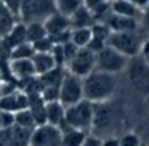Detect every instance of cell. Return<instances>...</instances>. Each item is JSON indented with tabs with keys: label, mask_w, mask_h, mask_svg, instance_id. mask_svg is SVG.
Returning <instances> with one entry per match:
<instances>
[{
	"label": "cell",
	"mask_w": 149,
	"mask_h": 146,
	"mask_svg": "<svg viewBox=\"0 0 149 146\" xmlns=\"http://www.w3.org/2000/svg\"><path fill=\"white\" fill-rule=\"evenodd\" d=\"M83 80V99L90 101L91 104L108 102L115 96L118 88L116 75L107 74L100 71H93Z\"/></svg>",
	"instance_id": "obj_1"
},
{
	"label": "cell",
	"mask_w": 149,
	"mask_h": 146,
	"mask_svg": "<svg viewBox=\"0 0 149 146\" xmlns=\"http://www.w3.org/2000/svg\"><path fill=\"white\" fill-rule=\"evenodd\" d=\"M93 123H94V104H91L86 99L74 105H69L64 110L63 127L77 129V131L90 133V131H93Z\"/></svg>",
	"instance_id": "obj_2"
},
{
	"label": "cell",
	"mask_w": 149,
	"mask_h": 146,
	"mask_svg": "<svg viewBox=\"0 0 149 146\" xmlns=\"http://www.w3.org/2000/svg\"><path fill=\"white\" fill-rule=\"evenodd\" d=\"M55 13V0H22L19 19L24 24L44 22Z\"/></svg>",
	"instance_id": "obj_3"
},
{
	"label": "cell",
	"mask_w": 149,
	"mask_h": 146,
	"mask_svg": "<svg viewBox=\"0 0 149 146\" xmlns=\"http://www.w3.org/2000/svg\"><path fill=\"white\" fill-rule=\"evenodd\" d=\"M143 39L138 36L136 31H121V33H110L107 39V46L115 49L121 55L127 58H134L140 55Z\"/></svg>",
	"instance_id": "obj_4"
},
{
	"label": "cell",
	"mask_w": 149,
	"mask_h": 146,
	"mask_svg": "<svg viewBox=\"0 0 149 146\" xmlns=\"http://www.w3.org/2000/svg\"><path fill=\"white\" fill-rule=\"evenodd\" d=\"M127 63H129L127 57L121 55L119 52H116L115 49L108 46L100 49L99 52H96V71L116 75L119 72L126 71Z\"/></svg>",
	"instance_id": "obj_5"
},
{
	"label": "cell",
	"mask_w": 149,
	"mask_h": 146,
	"mask_svg": "<svg viewBox=\"0 0 149 146\" xmlns=\"http://www.w3.org/2000/svg\"><path fill=\"white\" fill-rule=\"evenodd\" d=\"M58 101L64 107H69L83 101V80L64 69V75L60 83Z\"/></svg>",
	"instance_id": "obj_6"
},
{
	"label": "cell",
	"mask_w": 149,
	"mask_h": 146,
	"mask_svg": "<svg viewBox=\"0 0 149 146\" xmlns=\"http://www.w3.org/2000/svg\"><path fill=\"white\" fill-rule=\"evenodd\" d=\"M126 74L130 85L136 91L144 96L149 94V66L140 55L129 58Z\"/></svg>",
	"instance_id": "obj_7"
},
{
	"label": "cell",
	"mask_w": 149,
	"mask_h": 146,
	"mask_svg": "<svg viewBox=\"0 0 149 146\" xmlns=\"http://www.w3.org/2000/svg\"><path fill=\"white\" fill-rule=\"evenodd\" d=\"M42 24H44V28H46L47 36L54 41V44H64L69 41V35H71L69 17L55 11Z\"/></svg>",
	"instance_id": "obj_8"
},
{
	"label": "cell",
	"mask_w": 149,
	"mask_h": 146,
	"mask_svg": "<svg viewBox=\"0 0 149 146\" xmlns=\"http://www.w3.org/2000/svg\"><path fill=\"white\" fill-rule=\"evenodd\" d=\"M64 69L71 72V74L80 77V79H85L88 74H91L96 69V54L88 47L79 49L77 54L68 61Z\"/></svg>",
	"instance_id": "obj_9"
},
{
	"label": "cell",
	"mask_w": 149,
	"mask_h": 146,
	"mask_svg": "<svg viewBox=\"0 0 149 146\" xmlns=\"http://www.w3.org/2000/svg\"><path fill=\"white\" fill-rule=\"evenodd\" d=\"M29 146H61V131L50 124L36 126L31 131Z\"/></svg>",
	"instance_id": "obj_10"
},
{
	"label": "cell",
	"mask_w": 149,
	"mask_h": 146,
	"mask_svg": "<svg viewBox=\"0 0 149 146\" xmlns=\"http://www.w3.org/2000/svg\"><path fill=\"white\" fill-rule=\"evenodd\" d=\"M31 131H25L17 126L0 131V146H29Z\"/></svg>",
	"instance_id": "obj_11"
},
{
	"label": "cell",
	"mask_w": 149,
	"mask_h": 146,
	"mask_svg": "<svg viewBox=\"0 0 149 146\" xmlns=\"http://www.w3.org/2000/svg\"><path fill=\"white\" fill-rule=\"evenodd\" d=\"M8 71H10L11 79L17 80L21 83L36 77L31 58L30 60H8Z\"/></svg>",
	"instance_id": "obj_12"
},
{
	"label": "cell",
	"mask_w": 149,
	"mask_h": 146,
	"mask_svg": "<svg viewBox=\"0 0 149 146\" xmlns=\"http://www.w3.org/2000/svg\"><path fill=\"white\" fill-rule=\"evenodd\" d=\"M29 108V96L22 90H17L11 94L0 97V110L8 113H17Z\"/></svg>",
	"instance_id": "obj_13"
},
{
	"label": "cell",
	"mask_w": 149,
	"mask_h": 146,
	"mask_svg": "<svg viewBox=\"0 0 149 146\" xmlns=\"http://www.w3.org/2000/svg\"><path fill=\"white\" fill-rule=\"evenodd\" d=\"M0 41H2V47L5 49L8 54H10V52L13 50L14 47H17V46H21V44L27 43L25 24L19 21V22L10 30V33H8L3 39H0Z\"/></svg>",
	"instance_id": "obj_14"
},
{
	"label": "cell",
	"mask_w": 149,
	"mask_h": 146,
	"mask_svg": "<svg viewBox=\"0 0 149 146\" xmlns=\"http://www.w3.org/2000/svg\"><path fill=\"white\" fill-rule=\"evenodd\" d=\"M104 24L110 28L111 33H121V31H135L138 27V21L132 17H123V16L110 14L104 21Z\"/></svg>",
	"instance_id": "obj_15"
},
{
	"label": "cell",
	"mask_w": 149,
	"mask_h": 146,
	"mask_svg": "<svg viewBox=\"0 0 149 146\" xmlns=\"http://www.w3.org/2000/svg\"><path fill=\"white\" fill-rule=\"evenodd\" d=\"M64 110H66V107L60 101L47 102L46 104V124L61 129L64 126Z\"/></svg>",
	"instance_id": "obj_16"
},
{
	"label": "cell",
	"mask_w": 149,
	"mask_h": 146,
	"mask_svg": "<svg viewBox=\"0 0 149 146\" xmlns=\"http://www.w3.org/2000/svg\"><path fill=\"white\" fill-rule=\"evenodd\" d=\"M110 10H111V14H116V16H123V17H132V19H140V10L135 3H130V2H126V0H113L110 2Z\"/></svg>",
	"instance_id": "obj_17"
},
{
	"label": "cell",
	"mask_w": 149,
	"mask_h": 146,
	"mask_svg": "<svg viewBox=\"0 0 149 146\" xmlns=\"http://www.w3.org/2000/svg\"><path fill=\"white\" fill-rule=\"evenodd\" d=\"M31 63H33V69H35V74L36 77H41L44 74H47V72L54 71L57 66V63H55L54 57L50 54H36L31 57Z\"/></svg>",
	"instance_id": "obj_18"
},
{
	"label": "cell",
	"mask_w": 149,
	"mask_h": 146,
	"mask_svg": "<svg viewBox=\"0 0 149 146\" xmlns=\"http://www.w3.org/2000/svg\"><path fill=\"white\" fill-rule=\"evenodd\" d=\"M69 21H71V28H91L96 24L93 13L83 5L71 16Z\"/></svg>",
	"instance_id": "obj_19"
},
{
	"label": "cell",
	"mask_w": 149,
	"mask_h": 146,
	"mask_svg": "<svg viewBox=\"0 0 149 146\" xmlns=\"http://www.w3.org/2000/svg\"><path fill=\"white\" fill-rule=\"evenodd\" d=\"M61 131V146H82L86 137V132L77 131L71 127H63Z\"/></svg>",
	"instance_id": "obj_20"
},
{
	"label": "cell",
	"mask_w": 149,
	"mask_h": 146,
	"mask_svg": "<svg viewBox=\"0 0 149 146\" xmlns=\"http://www.w3.org/2000/svg\"><path fill=\"white\" fill-rule=\"evenodd\" d=\"M17 22H19V19L16 17L8 8H5L2 3H0V39L5 38V36L10 33V30Z\"/></svg>",
	"instance_id": "obj_21"
},
{
	"label": "cell",
	"mask_w": 149,
	"mask_h": 146,
	"mask_svg": "<svg viewBox=\"0 0 149 146\" xmlns=\"http://www.w3.org/2000/svg\"><path fill=\"white\" fill-rule=\"evenodd\" d=\"M93 38L91 28H71L69 41L74 44L77 49H85L90 46Z\"/></svg>",
	"instance_id": "obj_22"
},
{
	"label": "cell",
	"mask_w": 149,
	"mask_h": 146,
	"mask_svg": "<svg viewBox=\"0 0 149 146\" xmlns=\"http://www.w3.org/2000/svg\"><path fill=\"white\" fill-rule=\"evenodd\" d=\"M25 35H27V43L35 44L36 41L46 38V28L42 22H29L25 24Z\"/></svg>",
	"instance_id": "obj_23"
},
{
	"label": "cell",
	"mask_w": 149,
	"mask_h": 146,
	"mask_svg": "<svg viewBox=\"0 0 149 146\" xmlns=\"http://www.w3.org/2000/svg\"><path fill=\"white\" fill-rule=\"evenodd\" d=\"M14 126H17V127H21V129H25V131H33L38 124H36L31 112L29 108H25V110L14 113Z\"/></svg>",
	"instance_id": "obj_24"
},
{
	"label": "cell",
	"mask_w": 149,
	"mask_h": 146,
	"mask_svg": "<svg viewBox=\"0 0 149 146\" xmlns=\"http://www.w3.org/2000/svg\"><path fill=\"white\" fill-rule=\"evenodd\" d=\"M83 3L80 0H55V11L66 17H71Z\"/></svg>",
	"instance_id": "obj_25"
},
{
	"label": "cell",
	"mask_w": 149,
	"mask_h": 146,
	"mask_svg": "<svg viewBox=\"0 0 149 146\" xmlns=\"http://www.w3.org/2000/svg\"><path fill=\"white\" fill-rule=\"evenodd\" d=\"M33 55H35L33 46L30 43H24L21 46L14 47L8 54V60H30Z\"/></svg>",
	"instance_id": "obj_26"
},
{
	"label": "cell",
	"mask_w": 149,
	"mask_h": 146,
	"mask_svg": "<svg viewBox=\"0 0 149 146\" xmlns=\"http://www.w3.org/2000/svg\"><path fill=\"white\" fill-rule=\"evenodd\" d=\"M31 46H33V50L36 52V54H50L55 44H54V41H52L49 36H46V38L36 41L35 44H31Z\"/></svg>",
	"instance_id": "obj_27"
},
{
	"label": "cell",
	"mask_w": 149,
	"mask_h": 146,
	"mask_svg": "<svg viewBox=\"0 0 149 146\" xmlns=\"http://www.w3.org/2000/svg\"><path fill=\"white\" fill-rule=\"evenodd\" d=\"M119 146H141L143 141L140 138L138 133L135 132H127L123 137H119Z\"/></svg>",
	"instance_id": "obj_28"
},
{
	"label": "cell",
	"mask_w": 149,
	"mask_h": 146,
	"mask_svg": "<svg viewBox=\"0 0 149 146\" xmlns=\"http://www.w3.org/2000/svg\"><path fill=\"white\" fill-rule=\"evenodd\" d=\"M0 3H2L5 8H8V10L13 13L16 17L19 19V11H21V3L22 0H0Z\"/></svg>",
	"instance_id": "obj_29"
},
{
	"label": "cell",
	"mask_w": 149,
	"mask_h": 146,
	"mask_svg": "<svg viewBox=\"0 0 149 146\" xmlns=\"http://www.w3.org/2000/svg\"><path fill=\"white\" fill-rule=\"evenodd\" d=\"M14 126V113H8L0 110V127L2 129H10Z\"/></svg>",
	"instance_id": "obj_30"
},
{
	"label": "cell",
	"mask_w": 149,
	"mask_h": 146,
	"mask_svg": "<svg viewBox=\"0 0 149 146\" xmlns=\"http://www.w3.org/2000/svg\"><path fill=\"white\" fill-rule=\"evenodd\" d=\"M82 146H102V138L96 133H86Z\"/></svg>",
	"instance_id": "obj_31"
},
{
	"label": "cell",
	"mask_w": 149,
	"mask_h": 146,
	"mask_svg": "<svg viewBox=\"0 0 149 146\" xmlns=\"http://www.w3.org/2000/svg\"><path fill=\"white\" fill-rule=\"evenodd\" d=\"M107 3H110V0H83V6H86L91 13L96 11L97 8L107 5Z\"/></svg>",
	"instance_id": "obj_32"
},
{
	"label": "cell",
	"mask_w": 149,
	"mask_h": 146,
	"mask_svg": "<svg viewBox=\"0 0 149 146\" xmlns=\"http://www.w3.org/2000/svg\"><path fill=\"white\" fill-rule=\"evenodd\" d=\"M138 24H141V25L149 31V5L144 6L143 10H141V13H140V19H138Z\"/></svg>",
	"instance_id": "obj_33"
},
{
	"label": "cell",
	"mask_w": 149,
	"mask_h": 146,
	"mask_svg": "<svg viewBox=\"0 0 149 146\" xmlns=\"http://www.w3.org/2000/svg\"><path fill=\"white\" fill-rule=\"evenodd\" d=\"M102 146H119V140L116 137H105L102 138Z\"/></svg>",
	"instance_id": "obj_34"
},
{
	"label": "cell",
	"mask_w": 149,
	"mask_h": 146,
	"mask_svg": "<svg viewBox=\"0 0 149 146\" xmlns=\"http://www.w3.org/2000/svg\"><path fill=\"white\" fill-rule=\"evenodd\" d=\"M140 57H149V38L141 41V47H140Z\"/></svg>",
	"instance_id": "obj_35"
},
{
	"label": "cell",
	"mask_w": 149,
	"mask_h": 146,
	"mask_svg": "<svg viewBox=\"0 0 149 146\" xmlns=\"http://www.w3.org/2000/svg\"><path fill=\"white\" fill-rule=\"evenodd\" d=\"M135 5L140 8V10H143L144 6L149 5V0H135Z\"/></svg>",
	"instance_id": "obj_36"
},
{
	"label": "cell",
	"mask_w": 149,
	"mask_h": 146,
	"mask_svg": "<svg viewBox=\"0 0 149 146\" xmlns=\"http://www.w3.org/2000/svg\"><path fill=\"white\" fill-rule=\"evenodd\" d=\"M141 58L144 60V61H146V64H148V66H149V57H141Z\"/></svg>",
	"instance_id": "obj_37"
},
{
	"label": "cell",
	"mask_w": 149,
	"mask_h": 146,
	"mask_svg": "<svg viewBox=\"0 0 149 146\" xmlns=\"http://www.w3.org/2000/svg\"><path fill=\"white\" fill-rule=\"evenodd\" d=\"M126 2H130V3H135V0H126Z\"/></svg>",
	"instance_id": "obj_38"
},
{
	"label": "cell",
	"mask_w": 149,
	"mask_h": 146,
	"mask_svg": "<svg viewBox=\"0 0 149 146\" xmlns=\"http://www.w3.org/2000/svg\"><path fill=\"white\" fill-rule=\"evenodd\" d=\"M148 129H149V116H148Z\"/></svg>",
	"instance_id": "obj_39"
},
{
	"label": "cell",
	"mask_w": 149,
	"mask_h": 146,
	"mask_svg": "<svg viewBox=\"0 0 149 146\" xmlns=\"http://www.w3.org/2000/svg\"><path fill=\"white\" fill-rule=\"evenodd\" d=\"M80 2H82V3H83V0H80Z\"/></svg>",
	"instance_id": "obj_40"
},
{
	"label": "cell",
	"mask_w": 149,
	"mask_h": 146,
	"mask_svg": "<svg viewBox=\"0 0 149 146\" xmlns=\"http://www.w3.org/2000/svg\"><path fill=\"white\" fill-rule=\"evenodd\" d=\"M110 2H113V0H110Z\"/></svg>",
	"instance_id": "obj_41"
},
{
	"label": "cell",
	"mask_w": 149,
	"mask_h": 146,
	"mask_svg": "<svg viewBox=\"0 0 149 146\" xmlns=\"http://www.w3.org/2000/svg\"><path fill=\"white\" fill-rule=\"evenodd\" d=\"M141 146H143V145H141Z\"/></svg>",
	"instance_id": "obj_42"
}]
</instances>
